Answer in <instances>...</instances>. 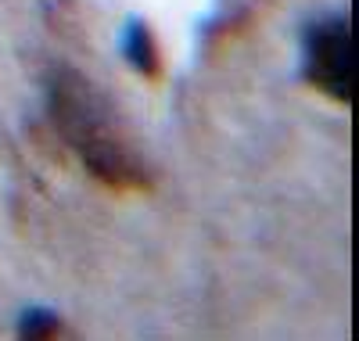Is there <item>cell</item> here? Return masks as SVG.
<instances>
[{
    "mask_svg": "<svg viewBox=\"0 0 359 341\" xmlns=\"http://www.w3.org/2000/svg\"><path fill=\"white\" fill-rule=\"evenodd\" d=\"M47 108L62 144L97 183L111 191L151 187V169L140 154V144L97 83L76 69H57L47 83Z\"/></svg>",
    "mask_w": 359,
    "mask_h": 341,
    "instance_id": "1",
    "label": "cell"
},
{
    "mask_svg": "<svg viewBox=\"0 0 359 341\" xmlns=\"http://www.w3.org/2000/svg\"><path fill=\"white\" fill-rule=\"evenodd\" d=\"M302 79L323 98H352V22L345 11L316 15L302 29Z\"/></svg>",
    "mask_w": 359,
    "mask_h": 341,
    "instance_id": "2",
    "label": "cell"
},
{
    "mask_svg": "<svg viewBox=\"0 0 359 341\" xmlns=\"http://www.w3.org/2000/svg\"><path fill=\"white\" fill-rule=\"evenodd\" d=\"M118 47H123V58L144 76V79H158L162 65H158V44L151 36V25L144 18H126L123 36H118Z\"/></svg>",
    "mask_w": 359,
    "mask_h": 341,
    "instance_id": "3",
    "label": "cell"
},
{
    "mask_svg": "<svg viewBox=\"0 0 359 341\" xmlns=\"http://www.w3.org/2000/svg\"><path fill=\"white\" fill-rule=\"evenodd\" d=\"M18 330H22V337H50V334L62 330V320H57V313H50V309L36 305V309H25L22 313Z\"/></svg>",
    "mask_w": 359,
    "mask_h": 341,
    "instance_id": "4",
    "label": "cell"
}]
</instances>
